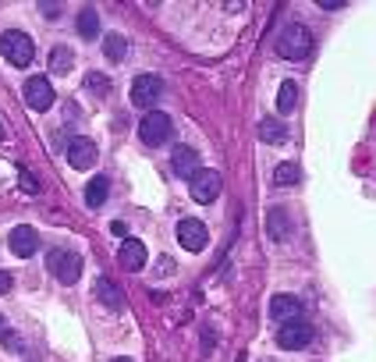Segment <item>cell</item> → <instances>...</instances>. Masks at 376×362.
<instances>
[{
    "label": "cell",
    "mask_w": 376,
    "mask_h": 362,
    "mask_svg": "<svg viewBox=\"0 0 376 362\" xmlns=\"http://www.w3.org/2000/svg\"><path fill=\"white\" fill-rule=\"evenodd\" d=\"M277 54L284 60H305L312 54V32L302 25V21H295V25H287L281 36H277Z\"/></svg>",
    "instance_id": "obj_1"
},
{
    "label": "cell",
    "mask_w": 376,
    "mask_h": 362,
    "mask_svg": "<svg viewBox=\"0 0 376 362\" xmlns=\"http://www.w3.org/2000/svg\"><path fill=\"white\" fill-rule=\"evenodd\" d=\"M0 54H4L8 64H14V68H29L32 57H36V47H32V39L25 32L8 29L4 36H0Z\"/></svg>",
    "instance_id": "obj_2"
},
{
    "label": "cell",
    "mask_w": 376,
    "mask_h": 362,
    "mask_svg": "<svg viewBox=\"0 0 376 362\" xmlns=\"http://www.w3.org/2000/svg\"><path fill=\"white\" fill-rule=\"evenodd\" d=\"M171 135H174V121L163 111H150L139 121V139L145 146H163V142H171Z\"/></svg>",
    "instance_id": "obj_3"
},
{
    "label": "cell",
    "mask_w": 376,
    "mask_h": 362,
    "mask_svg": "<svg viewBox=\"0 0 376 362\" xmlns=\"http://www.w3.org/2000/svg\"><path fill=\"white\" fill-rule=\"evenodd\" d=\"M47 270L57 277L60 284H75L82 277V260L75 252H68V249H50L47 252Z\"/></svg>",
    "instance_id": "obj_4"
},
{
    "label": "cell",
    "mask_w": 376,
    "mask_h": 362,
    "mask_svg": "<svg viewBox=\"0 0 376 362\" xmlns=\"http://www.w3.org/2000/svg\"><path fill=\"white\" fill-rule=\"evenodd\" d=\"M220 188H224V178L217 174V170H210V167H199L196 174L188 178V192H192L196 203H213L220 196Z\"/></svg>",
    "instance_id": "obj_5"
},
{
    "label": "cell",
    "mask_w": 376,
    "mask_h": 362,
    "mask_svg": "<svg viewBox=\"0 0 376 362\" xmlns=\"http://www.w3.org/2000/svg\"><path fill=\"white\" fill-rule=\"evenodd\" d=\"M22 96H25V103H29V111H39V114L50 111V106L57 103V93H54V85H50L47 75H32V78L25 82Z\"/></svg>",
    "instance_id": "obj_6"
},
{
    "label": "cell",
    "mask_w": 376,
    "mask_h": 362,
    "mask_svg": "<svg viewBox=\"0 0 376 362\" xmlns=\"http://www.w3.org/2000/svg\"><path fill=\"white\" fill-rule=\"evenodd\" d=\"M160 96H163L160 75H139V78L132 82V106H142L145 114H150L153 106L160 103Z\"/></svg>",
    "instance_id": "obj_7"
},
{
    "label": "cell",
    "mask_w": 376,
    "mask_h": 362,
    "mask_svg": "<svg viewBox=\"0 0 376 362\" xmlns=\"http://www.w3.org/2000/svg\"><path fill=\"white\" fill-rule=\"evenodd\" d=\"M309 341H312V324H305V316L277 327V345H281L284 352H302Z\"/></svg>",
    "instance_id": "obj_8"
},
{
    "label": "cell",
    "mask_w": 376,
    "mask_h": 362,
    "mask_svg": "<svg viewBox=\"0 0 376 362\" xmlns=\"http://www.w3.org/2000/svg\"><path fill=\"white\" fill-rule=\"evenodd\" d=\"M206 242H210V231H206L202 220H196V217H181V220H178V245H181V249L202 252Z\"/></svg>",
    "instance_id": "obj_9"
},
{
    "label": "cell",
    "mask_w": 376,
    "mask_h": 362,
    "mask_svg": "<svg viewBox=\"0 0 376 362\" xmlns=\"http://www.w3.org/2000/svg\"><path fill=\"white\" fill-rule=\"evenodd\" d=\"M8 249L18 256V260H29V256H36V252H39V234H36V227L18 224V227L8 234Z\"/></svg>",
    "instance_id": "obj_10"
},
{
    "label": "cell",
    "mask_w": 376,
    "mask_h": 362,
    "mask_svg": "<svg viewBox=\"0 0 376 362\" xmlns=\"http://www.w3.org/2000/svg\"><path fill=\"white\" fill-rule=\"evenodd\" d=\"M145 245L139 242V238H124V245L117 249V263L128 270V273H139V270H145Z\"/></svg>",
    "instance_id": "obj_11"
},
{
    "label": "cell",
    "mask_w": 376,
    "mask_h": 362,
    "mask_svg": "<svg viewBox=\"0 0 376 362\" xmlns=\"http://www.w3.org/2000/svg\"><path fill=\"white\" fill-rule=\"evenodd\" d=\"M270 319L274 324H291V319H302V302L295 295H274L270 302Z\"/></svg>",
    "instance_id": "obj_12"
},
{
    "label": "cell",
    "mask_w": 376,
    "mask_h": 362,
    "mask_svg": "<svg viewBox=\"0 0 376 362\" xmlns=\"http://www.w3.org/2000/svg\"><path fill=\"white\" fill-rule=\"evenodd\" d=\"M68 163L75 170H89L96 163V142L93 139H71L68 142Z\"/></svg>",
    "instance_id": "obj_13"
},
{
    "label": "cell",
    "mask_w": 376,
    "mask_h": 362,
    "mask_svg": "<svg viewBox=\"0 0 376 362\" xmlns=\"http://www.w3.org/2000/svg\"><path fill=\"white\" fill-rule=\"evenodd\" d=\"M171 167H174V174H178V178L188 181V178H192L196 170H199V153H196L192 146H178L174 153H171Z\"/></svg>",
    "instance_id": "obj_14"
},
{
    "label": "cell",
    "mask_w": 376,
    "mask_h": 362,
    "mask_svg": "<svg viewBox=\"0 0 376 362\" xmlns=\"http://www.w3.org/2000/svg\"><path fill=\"white\" fill-rule=\"evenodd\" d=\"M266 234L274 242H287L291 238V220H287V210L284 206H270L266 210Z\"/></svg>",
    "instance_id": "obj_15"
},
{
    "label": "cell",
    "mask_w": 376,
    "mask_h": 362,
    "mask_svg": "<svg viewBox=\"0 0 376 362\" xmlns=\"http://www.w3.org/2000/svg\"><path fill=\"white\" fill-rule=\"evenodd\" d=\"M96 298H99L107 309H114V313L124 309V295H121V288L110 281V277H99V281H96Z\"/></svg>",
    "instance_id": "obj_16"
},
{
    "label": "cell",
    "mask_w": 376,
    "mask_h": 362,
    "mask_svg": "<svg viewBox=\"0 0 376 362\" xmlns=\"http://www.w3.org/2000/svg\"><path fill=\"white\" fill-rule=\"evenodd\" d=\"M270 181H274L277 188H291V185H298L302 181V167L295 160H284L274 167V174H270Z\"/></svg>",
    "instance_id": "obj_17"
},
{
    "label": "cell",
    "mask_w": 376,
    "mask_h": 362,
    "mask_svg": "<svg viewBox=\"0 0 376 362\" xmlns=\"http://www.w3.org/2000/svg\"><path fill=\"white\" fill-rule=\"evenodd\" d=\"M107 196H110V181L103 178V174L89 178V185H86V203H89L93 210H99L103 203H107Z\"/></svg>",
    "instance_id": "obj_18"
},
{
    "label": "cell",
    "mask_w": 376,
    "mask_h": 362,
    "mask_svg": "<svg viewBox=\"0 0 376 362\" xmlns=\"http://www.w3.org/2000/svg\"><path fill=\"white\" fill-rule=\"evenodd\" d=\"M295 103H298V82L295 78H284L281 89H277V111L281 114H291V111H295Z\"/></svg>",
    "instance_id": "obj_19"
},
{
    "label": "cell",
    "mask_w": 376,
    "mask_h": 362,
    "mask_svg": "<svg viewBox=\"0 0 376 362\" xmlns=\"http://www.w3.org/2000/svg\"><path fill=\"white\" fill-rule=\"evenodd\" d=\"M78 36L82 39H99V14H96V8H82L78 11Z\"/></svg>",
    "instance_id": "obj_20"
},
{
    "label": "cell",
    "mask_w": 376,
    "mask_h": 362,
    "mask_svg": "<svg viewBox=\"0 0 376 362\" xmlns=\"http://www.w3.org/2000/svg\"><path fill=\"white\" fill-rule=\"evenodd\" d=\"M71 68H75V54L68 47H54L50 50V71L54 75H68Z\"/></svg>",
    "instance_id": "obj_21"
},
{
    "label": "cell",
    "mask_w": 376,
    "mask_h": 362,
    "mask_svg": "<svg viewBox=\"0 0 376 362\" xmlns=\"http://www.w3.org/2000/svg\"><path fill=\"white\" fill-rule=\"evenodd\" d=\"M103 54H107L114 64H117V60H124V54H128V39H124L121 32L103 36Z\"/></svg>",
    "instance_id": "obj_22"
},
{
    "label": "cell",
    "mask_w": 376,
    "mask_h": 362,
    "mask_svg": "<svg viewBox=\"0 0 376 362\" xmlns=\"http://www.w3.org/2000/svg\"><path fill=\"white\" fill-rule=\"evenodd\" d=\"M259 139H263V142H284L287 132H284V124H281V121L266 117V121H259Z\"/></svg>",
    "instance_id": "obj_23"
},
{
    "label": "cell",
    "mask_w": 376,
    "mask_h": 362,
    "mask_svg": "<svg viewBox=\"0 0 376 362\" xmlns=\"http://www.w3.org/2000/svg\"><path fill=\"white\" fill-rule=\"evenodd\" d=\"M86 89L96 93V96H107V93H110V78L103 75V71H89V75H86Z\"/></svg>",
    "instance_id": "obj_24"
},
{
    "label": "cell",
    "mask_w": 376,
    "mask_h": 362,
    "mask_svg": "<svg viewBox=\"0 0 376 362\" xmlns=\"http://www.w3.org/2000/svg\"><path fill=\"white\" fill-rule=\"evenodd\" d=\"M0 345H8L11 352H22V341H18L14 334H11V324L4 316H0Z\"/></svg>",
    "instance_id": "obj_25"
},
{
    "label": "cell",
    "mask_w": 376,
    "mask_h": 362,
    "mask_svg": "<svg viewBox=\"0 0 376 362\" xmlns=\"http://www.w3.org/2000/svg\"><path fill=\"white\" fill-rule=\"evenodd\" d=\"M18 181H22V188L29 192V196H36V192H39V181H36V174H32L29 167H18Z\"/></svg>",
    "instance_id": "obj_26"
},
{
    "label": "cell",
    "mask_w": 376,
    "mask_h": 362,
    "mask_svg": "<svg viewBox=\"0 0 376 362\" xmlns=\"http://www.w3.org/2000/svg\"><path fill=\"white\" fill-rule=\"evenodd\" d=\"M8 291H11V273L0 270V295H8Z\"/></svg>",
    "instance_id": "obj_27"
},
{
    "label": "cell",
    "mask_w": 376,
    "mask_h": 362,
    "mask_svg": "<svg viewBox=\"0 0 376 362\" xmlns=\"http://www.w3.org/2000/svg\"><path fill=\"white\" fill-rule=\"evenodd\" d=\"M39 11H43L47 18H57L60 14V4H39Z\"/></svg>",
    "instance_id": "obj_28"
},
{
    "label": "cell",
    "mask_w": 376,
    "mask_h": 362,
    "mask_svg": "<svg viewBox=\"0 0 376 362\" xmlns=\"http://www.w3.org/2000/svg\"><path fill=\"white\" fill-rule=\"evenodd\" d=\"M320 8L323 11H338V8H344V0H320Z\"/></svg>",
    "instance_id": "obj_29"
},
{
    "label": "cell",
    "mask_w": 376,
    "mask_h": 362,
    "mask_svg": "<svg viewBox=\"0 0 376 362\" xmlns=\"http://www.w3.org/2000/svg\"><path fill=\"white\" fill-rule=\"evenodd\" d=\"M110 362H132L128 355H117V359H110Z\"/></svg>",
    "instance_id": "obj_30"
},
{
    "label": "cell",
    "mask_w": 376,
    "mask_h": 362,
    "mask_svg": "<svg viewBox=\"0 0 376 362\" xmlns=\"http://www.w3.org/2000/svg\"><path fill=\"white\" fill-rule=\"evenodd\" d=\"M0 142H4V128H0Z\"/></svg>",
    "instance_id": "obj_31"
}]
</instances>
